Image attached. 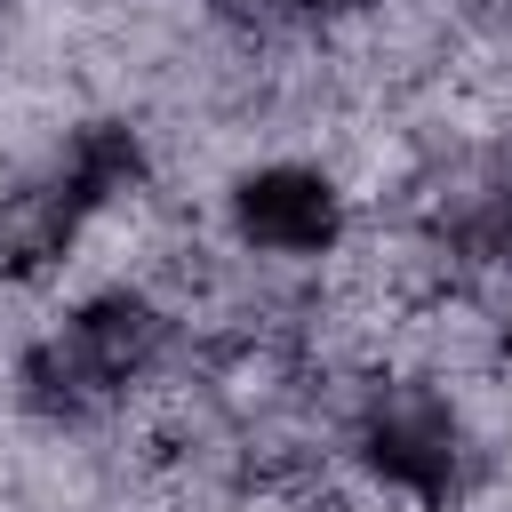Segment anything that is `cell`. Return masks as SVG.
<instances>
[{
    "instance_id": "cell-3",
    "label": "cell",
    "mask_w": 512,
    "mask_h": 512,
    "mask_svg": "<svg viewBox=\"0 0 512 512\" xmlns=\"http://www.w3.org/2000/svg\"><path fill=\"white\" fill-rule=\"evenodd\" d=\"M360 456L384 488L416 496V504H448L456 472H464V424L440 392L424 384H384L360 416Z\"/></svg>"
},
{
    "instance_id": "cell-4",
    "label": "cell",
    "mask_w": 512,
    "mask_h": 512,
    "mask_svg": "<svg viewBox=\"0 0 512 512\" xmlns=\"http://www.w3.org/2000/svg\"><path fill=\"white\" fill-rule=\"evenodd\" d=\"M232 232L248 248H272V256H328L344 240V192L296 160L248 168L232 184Z\"/></svg>"
},
{
    "instance_id": "cell-2",
    "label": "cell",
    "mask_w": 512,
    "mask_h": 512,
    "mask_svg": "<svg viewBox=\"0 0 512 512\" xmlns=\"http://www.w3.org/2000/svg\"><path fill=\"white\" fill-rule=\"evenodd\" d=\"M136 176H144L136 128H120V120L72 128V144H64L24 192H8V208H0V264H8V272L56 264V256L80 240V224H88L104 200H120Z\"/></svg>"
},
{
    "instance_id": "cell-1",
    "label": "cell",
    "mask_w": 512,
    "mask_h": 512,
    "mask_svg": "<svg viewBox=\"0 0 512 512\" xmlns=\"http://www.w3.org/2000/svg\"><path fill=\"white\" fill-rule=\"evenodd\" d=\"M160 336H168L160 304H144V296H128V288H104V296H88L56 336H40V344L24 352L16 384H24V400H32L40 416H96L112 392H128V384L160 360Z\"/></svg>"
},
{
    "instance_id": "cell-6",
    "label": "cell",
    "mask_w": 512,
    "mask_h": 512,
    "mask_svg": "<svg viewBox=\"0 0 512 512\" xmlns=\"http://www.w3.org/2000/svg\"><path fill=\"white\" fill-rule=\"evenodd\" d=\"M504 352H512V320H504Z\"/></svg>"
},
{
    "instance_id": "cell-5",
    "label": "cell",
    "mask_w": 512,
    "mask_h": 512,
    "mask_svg": "<svg viewBox=\"0 0 512 512\" xmlns=\"http://www.w3.org/2000/svg\"><path fill=\"white\" fill-rule=\"evenodd\" d=\"M288 8H304V16H352V8H368V0H288Z\"/></svg>"
}]
</instances>
